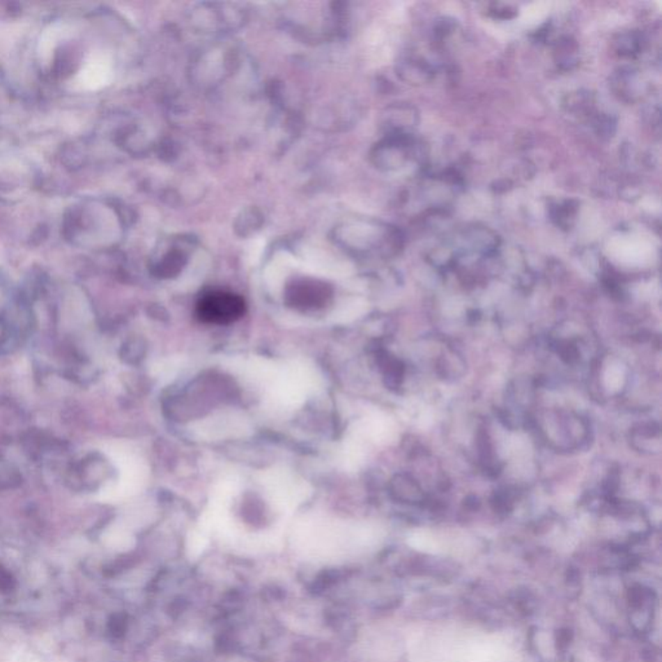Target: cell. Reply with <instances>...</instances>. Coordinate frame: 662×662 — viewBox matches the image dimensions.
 Wrapping results in <instances>:
<instances>
[{
  "label": "cell",
  "mask_w": 662,
  "mask_h": 662,
  "mask_svg": "<svg viewBox=\"0 0 662 662\" xmlns=\"http://www.w3.org/2000/svg\"><path fill=\"white\" fill-rule=\"evenodd\" d=\"M246 311L241 296L226 291H211L198 300L196 314L206 323L226 325L240 320Z\"/></svg>",
  "instance_id": "1"
},
{
  "label": "cell",
  "mask_w": 662,
  "mask_h": 662,
  "mask_svg": "<svg viewBox=\"0 0 662 662\" xmlns=\"http://www.w3.org/2000/svg\"><path fill=\"white\" fill-rule=\"evenodd\" d=\"M105 72H107V68L102 63V60L93 59L91 61H87L84 68L82 69L79 82L86 88H96L105 81Z\"/></svg>",
  "instance_id": "2"
},
{
  "label": "cell",
  "mask_w": 662,
  "mask_h": 662,
  "mask_svg": "<svg viewBox=\"0 0 662 662\" xmlns=\"http://www.w3.org/2000/svg\"><path fill=\"white\" fill-rule=\"evenodd\" d=\"M619 45V51L621 54H636V51L639 49V38L636 36V34H626V36H622L621 40L618 42Z\"/></svg>",
  "instance_id": "3"
},
{
  "label": "cell",
  "mask_w": 662,
  "mask_h": 662,
  "mask_svg": "<svg viewBox=\"0 0 662 662\" xmlns=\"http://www.w3.org/2000/svg\"><path fill=\"white\" fill-rule=\"evenodd\" d=\"M4 662H40L39 659H36V656L30 652H26L21 648H17L15 651H12L10 654L7 656V659L4 660Z\"/></svg>",
  "instance_id": "4"
}]
</instances>
